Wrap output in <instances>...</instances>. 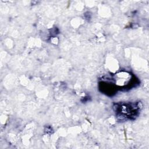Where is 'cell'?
Returning a JSON list of instances; mask_svg holds the SVG:
<instances>
[{
	"label": "cell",
	"instance_id": "1",
	"mask_svg": "<svg viewBox=\"0 0 149 149\" xmlns=\"http://www.w3.org/2000/svg\"><path fill=\"white\" fill-rule=\"evenodd\" d=\"M131 74L127 72H120L116 74L115 75V82L116 84L123 86L127 85L131 80Z\"/></svg>",
	"mask_w": 149,
	"mask_h": 149
}]
</instances>
